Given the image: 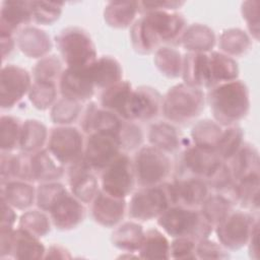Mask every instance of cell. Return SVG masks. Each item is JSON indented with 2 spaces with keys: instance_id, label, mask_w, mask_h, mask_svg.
Segmentation results:
<instances>
[{
  "instance_id": "6f0895ef",
  "label": "cell",
  "mask_w": 260,
  "mask_h": 260,
  "mask_svg": "<svg viewBox=\"0 0 260 260\" xmlns=\"http://www.w3.org/2000/svg\"><path fill=\"white\" fill-rule=\"evenodd\" d=\"M248 251L252 259H259V222L255 225L248 241Z\"/></svg>"
},
{
  "instance_id": "ba28073f",
  "label": "cell",
  "mask_w": 260,
  "mask_h": 260,
  "mask_svg": "<svg viewBox=\"0 0 260 260\" xmlns=\"http://www.w3.org/2000/svg\"><path fill=\"white\" fill-rule=\"evenodd\" d=\"M259 222L249 211L233 210L229 216L214 228L218 243L228 251H237L247 246L250 236Z\"/></svg>"
},
{
  "instance_id": "bcb514c9",
  "label": "cell",
  "mask_w": 260,
  "mask_h": 260,
  "mask_svg": "<svg viewBox=\"0 0 260 260\" xmlns=\"http://www.w3.org/2000/svg\"><path fill=\"white\" fill-rule=\"evenodd\" d=\"M58 92V84L32 81L27 96L30 104L36 109L45 111L51 109L53 105L56 103Z\"/></svg>"
},
{
  "instance_id": "11a10c76",
  "label": "cell",
  "mask_w": 260,
  "mask_h": 260,
  "mask_svg": "<svg viewBox=\"0 0 260 260\" xmlns=\"http://www.w3.org/2000/svg\"><path fill=\"white\" fill-rule=\"evenodd\" d=\"M140 14L151 11H178L184 1H138Z\"/></svg>"
},
{
  "instance_id": "d590c367",
  "label": "cell",
  "mask_w": 260,
  "mask_h": 260,
  "mask_svg": "<svg viewBox=\"0 0 260 260\" xmlns=\"http://www.w3.org/2000/svg\"><path fill=\"white\" fill-rule=\"evenodd\" d=\"M170 246L166 234L157 229L144 232L138 255L141 259H170Z\"/></svg>"
},
{
  "instance_id": "5bb4252c",
  "label": "cell",
  "mask_w": 260,
  "mask_h": 260,
  "mask_svg": "<svg viewBox=\"0 0 260 260\" xmlns=\"http://www.w3.org/2000/svg\"><path fill=\"white\" fill-rule=\"evenodd\" d=\"M162 96L148 85L133 88L127 109V121H148L161 113Z\"/></svg>"
},
{
  "instance_id": "52a82bcc",
  "label": "cell",
  "mask_w": 260,
  "mask_h": 260,
  "mask_svg": "<svg viewBox=\"0 0 260 260\" xmlns=\"http://www.w3.org/2000/svg\"><path fill=\"white\" fill-rule=\"evenodd\" d=\"M136 184L139 187L154 186L167 182L173 164L170 155L151 145L140 147L133 159Z\"/></svg>"
},
{
  "instance_id": "4dcf8cb0",
  "label": "cell",
  "mask_w": 260,
  "mask_h": 260,
  "mask_svg": "<svg viewBox=\"0 0 260 260\" xmlns=\"http://www.w3.org/2000/svg\"><path fill=\"white\" fill-rule=\"evenodd\" d=\"M140 14L138 1H110L104 9L105 22L113 28L131 26Z\"/></svg>"
},
{
  "instance_id": "4316f807",
  "label": "cell",
  "mask_w": 260,
  "mask_h": 260,
  "mask_svg": "<svg viewBox=\"0 0 260 260\" xmlns=\"http://www.w3.org/2000/svg\"><path fill=\"white\" fill-rule=\"evenodd\" d=\"M37 188L32 182L12 180L1 183V199L16 210H27L36 203Z\"/></svg>"
},
{
  "instance_id": "c3c4849f",
  "label": "cell",
  "mask_w": 260,
  "mask_h": 260,
  "mask_svg": "<svg viewBox=\"0 0 260 260\" xmlns=\"http://www.w3.org/2000/svg\"><path fill=\"white\" fill-rule=\"evenodd\" d=\"M117 137L123 152L138 150L143 142V131L141 127L133 121L124 120L118 133Z\"/></svg>"
},
{
  "instance_id": "30bf717a",
  "label": "cell",
  "mask_w": 260,
  "mask_h": 260,
  "mask_svg": "<svg viewBox=\"0 0 260 260\" xmlns=\"http://www.w3.org/2000/svg\"><path fill=\"white\" fill-rule=\"evenodd\" d=\"M46 248L40 238L17 228L0 229V258L42 259Z\"/></svg>"
},
{
  "instance_id": "5b68a950",
  "label": "cell",
  "mask_w": 260,
  "mask_h": 260,
  "mask_svg": "<svg viewBox=\"0 0 260 260\" xmlns=\"http://www.w3.org/2000/svg\"><path fill=\"white\" fill-rule=\"evenodd\" d=\"M56 47L66 67L85 69L98 59L95 45L88 31L79 26H68L55 38Z\"/></svg>"
},
{
  "instance_id": "7bdbcfd3",
  "label": "cell",
  "mask_w": 260,
  "mask_h": 260,
  "mask_svg": "<svg viewBox=\"0 0 260 260\" xmlns=\"http://www.w3.org/2000/svg\"><path fill=\"white\" fill-rule=\"evenodd\" d=\"M82 110V103L61 98L51 108L50 118L57 126L71 125L80 118Z\"/></svg>"
},
{
  "instance_id": "60d3db41",
  "label": "cell",
  "mask_w": 260,
  "mask_h": 260,
  "mask_svg": "<svg viewBox=\"0 0 260 260\" xmlns=\"http://www.w3.org/2000/svg\"><path fill=\"white\" fill-rule=\"evenodd\" d=\"M244 131L237 124L223 127L216 146V153L222 161L231 159L244 144Z\"/></svg>"
},
{
  "instance_id": "816d5d0a",
  "label": "cell",
  "mask_w": 260,
  "mask_h": 260,
  "mask_svg": "<svg viewBox=\"0 0 260 260\" xmlns=\"http://www.w3.org/2000/svg\"><path fill=\"white\" fill-rule=\"evenodd\" d=\"M195 239L189 237L173 238L170 246V258L173 259H197Z\"/></svg>"
},
{
  "instance_id": "44dd1931",
  "label": "cell",
  "mask_w": 260,
  "mask_h": 260,
  "mask_svg": "<svg viewBox=\"0 0 260 260\" xmlns=\"http://www.w3.org/2000/svg\"><path fill=\"white\" fill-rule=\"evenodd\" d=\"M32 21L29 1L8 0L1 3L0 36H14Z\"/></svg>"
},
{
  "instance_id": "836d02e7",
  "label": "cell",
  "mask_w": 260,
  "mask_h": 260,
  "mask_svg": "<svg viewBox=\"0 0 260 260\" xmlns=\"http://www.w3.org/2000/svg\"><path fill=\"white\" fill-rule=\"evenodd\" d=\"M49 131L44 123L37 119H27L22 122L19 147L22 152L35 153L47 145Z\"/></svg>"
},
{
  "instance_id": "9c48e42d",
  "label": "cell",
  "mask_w": 260,
  "mask_h": 260,
  "mask_svg": "<svg viewBox=\"0 0 260 260\" xmlns=\"http://www.w3.org/2000/svg\"><path fill=\"white\" fill-rule=\"evenodd\" d=\"M83 134L80 129L71 125L57 126L50 131L46 147L67 168L83 157Z\"/></svg>"
},
{
  "instance_id": "ac0fdd59",
  "label": "cell",
  "mask_w": 260,
  "mask_h": 260,
  "mask_svg": "<svg viewBox=\"0 0 260 260\" xmlns=\"http://www.w3.org/2000/svg\"><path fill=\"white\" fill-rule=\"evenodd\" d=\"M174 205L198 208L209 195L205 180L194 176H181L170 182Z\"/></svg>"
},
{
  "instance_id": "2e32d148",
  "label": "cell",
  "mask_w": 260,
  "mask_h": 260,
  "mask_svg": "<svg viewBox=\"0 0 260 260\" xmlns=\"http://www.w3.org/2000/svg\"><path fill=\"white\" fill-rule=\"evenodd\" d=\"M94 173L85 164L83 157L67 167L69 191L83 204L91 203L101 189Z\"/></svg>"
},
{
  "instance_id": "db71d44e",
  "label": "cell",
  "mask_w": 260,
  "mask_h": 260,
  "mask_svg": "<svg viewBox=\"0 0 260 260\" xmlns=\"http://www.w3.org/2000/svg\"><path fill=\"white\" fill-rule=\"evenodd\" d=\"M197 259H226L230 258L228 250L219 243L210 241L208 238L197 241L196 244Z\"/></svg>"
},
{
  "instance_id": "7c38bea8",
  "label": "cell",
  "mask_w": 260,
  "mask_h": 260,
  "mask_svg": "<svg viewBox=\"0 0 260 260\" xmlns=\"http://www.w3.org/2000/svg\"><path fill=\"white\" fill-rule=\"evenodd\" d=\"M122 152L117 135L92 132L85 139L83 160L93 172L101 173Z\"/></svg>"
},
{
  "instance_id": "3957f363",
  "label": "cell",
  "mask_w": 260,
  "mask_h": 260,
  "mask_svg": "<svg viewBox=\"0 0 260 260\" xmlns=\"http://www.w3.org/2000/svg\"><path fill=\"white\" fill-rule=\"evenodd\" d=\"M156 220L162 232L171 238L189 237L198 241L209 238L214 231L199 209L182 205L169 207Z\"/></svg>"
},
{
  "instance_id": "277c9868",
  "label": "cell",
  "mask_w": 260,
  "mask_h": 260,
  "mask_svg": "<svg viewBox=\"0 0 260 260\" xmlns=\"http://www.w3.org/2000/svg\"><path fill=\"white\" fill-rule=\"evenodd\" d=\"M205 94L203 89L184 82L169 88L162 96L161 113L167 121L174 124H186L195 120L204 110Z\"/></svg>"
},
{
  "instance_id": "8992f818",
  "label": "cell",
  "mask_w": 260,
  "mask_h": 260,
  "mask_svg": "<svg viewBox=\"0 0 260 260\" xmlns=\"http://www.w3.org/2000/svg\"><path fill=\"white\" fill-rule=\"evenodd\" d=\"M173 205L171 184L165 182L154 186L139 187L131 195L127 212L133 220L148 221L157 218Z\"/></svg>"
},
{
  "instance_id": "f5cc1de1",
  "label": "cell",
  "mask_w": 260,
  "mask_h": 260,
  "mask_svg": "<svg viewBox=\"0 0 260 260\" xmlns=\"http://www.w3.org/2000/svg\"><path fill=\"white\" fill-rule=\"evenodd\" d=\"M241 13L246 21L250 37L259 40V1H245L241 5Z\"/></svg>"
},
{
  "instance_id": "83f0119b",
  "label": "cell",
  "mask_w": 260,
  "mask_h": 260,
  "mask_svg": "<svg viewBox=\"0 0 260 260\" xmlns=\"http://www.w3.org/2000/svg\"><path fill=\"white\" fill-rule=\"evenodd\" d=\"M89 73L95 88L102 90L123 80V69L120 62L109 55L98 57L90 65Z\"/></svg>"
},
{
  "instance_id": "e0dca14e",
  "label": "cell",
  "mask_w": 260,
  "mask_h": 260,
  "mask_svg": "<svg viewBox=\"0 0 260 260\" xmlns=\"http://www.w3.org/2000/svg\"><path fill=\"white\" fill-rule=\"evenodd\" d=\"M222 161L215 150L199 147L192 142L183 144L181 165L185 173L182 176H194L205 179Z\"/></svg>"
},
{
  "instance_id": "1f68e13d",
  "label": "cell",
  "mask_w": 260,
  "mask_h": 260,
  "mask_svg": "<svg viewBox=\"0 0 260 260\" xmlns=\"http://www.w3.org/2000/svg\"><path fill=\"white\" fill-rule=\"evenodd\" d=\"M144 232L143 226L136 220L121 222L115 226L111 235L112 245L123 252L138 254Z\"/></svg>"
},
{
  "instance_id": "f907efd6",
  "label": "cell",
  "mask_w": 260,
  "mask_h": 260,
  "mask_svg": "<svg viewBox=\"0 0 260 260\" xmlns=\"http://www.w3.org/2000/svg\"><path fill=\"white\" fill-rule=\"evenodd\" d=\"M204 180L209 189L214 190L217 193L226 192L235 184V180L226 161H220Z\"/></svg>"
},
{
  "instance_id": "cb8c5ba5",
  "label": "cell",
  "mask_w": 260,
  "mask_h": 260,
  "mask_svg": "<svg viewBox=\"0 0 260 260\" xmlns=\"http://www.w3.org/2000/svg\"><path fill=\"white\" fill-rule=\"evenodd\" d=\"M183 82L196 88H210L208 54L186 53L183 56Z\"/></svg>"
},
{
  "instance_id": "d6986e66",
  "label": "cell",
  "mask_w": 260,
  "mask_h": 260,
  "mask_svg": "<svg viewBox=\"0 0 260 260\" xmlns=\"http://www.w3.org/2000/svg\"><path fill=\"white\" fill-rule=\"evenodd\" d=\"M90 204L92 218L105 228H115L121 223L127 211L126 198L111 195L102 189Z\"/></svg>"
},
{
  "instance_id": "b9f144b4",
  "label": "cell",
  "mask_w": 260,
  "mask_h": 260,
  "mask_svg": "<svg viewBox=\"0 0 260 260\" xmlns=\"http://www.w3.org/2000/svg\"><path fill=\"white\" fill-rule=\"evenodd\" d=\"M51 223L47 212L41 209H27L18 219L17 228L41 239L50 233Z\"/></svg>"
},
{
  "instance_id": "6da1fadb",
  "label": "cell",
  "mask_w": 260,
  "mask_h": 260,
  "mask_svg": "<svg viewBox=\"0 0 260 260\" xmlns=\"http://www.w3.org/2000/svg\"><path fill=\"white\" fill-rule=\"evenodd\" d=\"M187 20L178 11H151L140 14L130 26V41L141 55L154 53L161 46L179 43Z\"/></svg>"
},
{
  "instance_id": "f35d334b",
  "label": "cell",
  "mask_w": 260,
  "mask_h": 260,
  "mask_svg": "<svg viewBox=\"0 0 260 260\" xmlns=\"http://www.w3.org/2000/svg\"><path fill=\"white\" fill-rule=\"evenodd\" d=\"M259 179L260 175H251L235 182L236 204H240L249 211H258Z\"/></svg>"
},
{
  "instance_id": "680465c9",
  "label": "cell",
  "mask_w": 260,
  "mask_h": 260,
  "mask_svg": "<svg viewBox=\"0 0 260 260\" xmlns=\"http://www.w3.org/2000/svg\"><path fill=\"white\" fill-rule=\"evenodd\" d=\"M72 256L70 252L61 245H51L47 250L44 258L50 259H70Z\"/></svg>"
},
{
  "instance_id": "e575fe53",
  "label": "cell",
  "mask_w": 260,
  "mask_h": 260,
  "mask_svg": "<svg viewBox=\"0 0 260 260\" xmlns=\"http://www.w3.org/2000/svg\"><path fill=\"white\" fill-rule=\"evenodd\" d=\"M252 46L250 35L242 28L232 27L222 30L218 38L219 52L234 58L245 55Z\"/></svg>"
},
{
  "instance_id": "9f6ffc18",
  "label": "cell",
  "mask_w": 260,
  "mask_h": 260,
  "mask_svg": "<svg viewBox=\"0 0 260 260\" xmlns=\"http://www.w3.org/2000/svg\"><path fill=\"white\" fill-rule=\"evenodd\" d=\"M1 209H2V218L0 228L6 229H14V224L17 219V214L15 212V208L9 205L6 201L1 199Z\"/></svg>"
},
{
  "instance_id": "f546056e",
  "label": "cell",
  "mask_w": 260,
  "mask_h": 260,
  "mask_svg": "<svg viewBox=\"0 0 260 260\" xmlns=\"http://www.w3.org/2000/svg\"><path fill=\"white\" fill-rule=\"evenodd\" d=\"M259 162L258 149L248 142H244L238 152L226 160L235 182L251 175H259Z\"/></svg>"
},
{
  "instance_id": "ab89813d",
  "label": "cell",
  "mask_w": 260,
  "mask_h": 260,
  "mask_svg": "<svg viewBox=\"0 0 260 260\" xmlns=\"http://www.w3.org/2000/svg\"><path fill=\"white\" fill-rule=\"evenodd\" d=\"M153 63L157 70L168 78L182 75L183 56L181 52L170 46H161L154 52Z\"/></svg>"
},
{
  "instance_id": "74e56055",
  "label": "cell",
  "mask_w": 260,
  "mask_h": 260,
  "mask_svg": "<svg viewBox=\"0 0 260 260\" xmlns=\"http://www.w3.org/2000/svg\"><path fill=\"white\" fill-rule=\"evenodd\" d=\"M223 127L214 120L203 119L196 122L191 129L192 143L206 149L215 150Z\"/></svg>"
},
{
  "instance_id": "9a60e30c",
  "label": "cell",
  "mask_w": 260,
  "mask_h": 260,
  "mask_svg": "<svg viewBox=\"0 0 260 260\" xmlns=\"http://www.w3.org/2000/svg\"><path fill=\"white\" fill-rule=\"evenodd\" d=\"M58 89L62 98L79 103L88 102L95 90L89 67L85 69L64 68L58 82Z\"/></svg>"
},
{
  "instance_id": "8fae6325",
  "label": "cell",
  "mask_w": 260,
  "mask_h": 260,
  "mask_svg": "<svg viewBox=\"0 0 260 260\" xmlns=\"http://www.w3.org/2000/svg\"><path fill=\"white\" fill-rule=\"evenodd\" d=\"M135 184L133 160L125 152L101 172V189L111 195L126 198L132 193Z\"/></svg>"
},
{
  "instance_id": "91938a15",
  "label": "cell",
  "mask_w": 260,
  "mask_h": 260,
  "mask_svg": "<svg viewBox=\"0 0 260 260\" xmlns=\"http://www.w3.org/2000/svg\"><path fill=\"white\" fill-rule=\"evenodd\" d=\"M1 40V54L3 61L8 57L16 46V38L14 36H0Z\"/></svg>"
},
{
  "instance_id": "f6af8a7d",
  "label": "cell",
  "mask_w": 260,
  "mask_h": 260,
  "mask_svg": "<svg viewBox=\"0 0 260 260\" xmlns=\"http://www.w3.org/2000/svg\"><path fill=\"white\" fill-rule=\"evenodd\" d=\"M64 68L62 60L56 55H48L39 59L32 68L34 81L58 84Z\"/></svg>"
},
{
  "instance_id": "603a6c76",
  "label": "cell",
  "mask_w": 260,
  "mask_h": 260,
  "mask_svg": "<svg viewBox=\"0 0 260 260\" xmlns=\"http://www.w3.org/2000/svg\"><path fill=\"white\" fill-rule=\"evenodd\" d=\"M29 164L32 182H55L60 180L66 171V167H64L47 147L31 153Z\"/></svg>"
},
{
  "instance_id": "ffe728a7",
  "label": "cell",
  "mask_w": 260,
  "mask_h": 260,
  "mask_svg": "<svg viewBox=\"0 0 260 260\" xmlns=\"http://www.w3.org/2000/svg\"><path fill=\"white\" fill-rule=\"evenodd\" d=\"M52 224L60 231L77 228L85 217L84 204L74 197L70 191L62 196L49 211Z\"/></svg>"
},
{
  "instance_id": "484cf974",
  "label": "cell",
  "mask_w": 260,
  "mask_h": 260,
  "mask_svg": "<svg viewBox=\"0 0 260 260\" xmlns=\"http://www.w3.org/2000/svg\"><path fill=\"white\" fill-rule=\"evenodd\" d=\"M148 142L151 146L170 154L179 150L185 139L175 125L169 121H158L149 127Z\"/></svg>"
},
{
  "instance_id": "7a4b0ae2",
  "label": "cell",
  "mask_w": 260,
  "mask_h": 260,
  "mask_svg": "<svg viewBox=\"0 0 260 260\" xmlns=\"http://www.w3.org/2000/svg\"><path fill=\"white\" fill-rule=\"evenodd\" d=\"M207 102L215 122L222 127L237 125L250 111V91L244 81L236 79L209 88Z\"/></svg>"
},
{
  "instance_id": "681fc988",
  "label": "cell",
  "mask_w": 260,
  "mask_h": 260,
  "mask_svg": "<svg viewBox=\"0 0 260 260\" xmlns=\"http://www.w3.org/2000/svg\"><path fill=\"white\" fill-rule=\"evenodd\" d=\"M32 21L41 25H51L57 21L62 14L63 3L29 1Z\"/></svg>"
},
{
  "instance_id": "7dc6e473",
  "label": "cell",
  "mask_w": 260,
  "mask_h": 260,
  "mask_svg": "<svg viewBox=\"0 0 260 260\" xmlns=\"http://www.w3.org/2000/svg\"><path fill=\"white\" fill-rule=\"evenodd\" d=\"M67 192H69L68 189L58 181L40 183L37 187L36 204L39 209L49 213L56 202Z\"/></svg>"
},
{
  "instance_id": "ee69618b",
  "label": "cell",
  "mask_w": 260,
  "mask_h": 260,
  "mask_svg": "<svg viewBox=\"0 0 260 260\" xmlns=\"http://www.w3.org/2000/svg\"><path fill=\"white\" fill-rule=\"evenodd\" d=\"M22 122L10 115H2L0 118V148L1 151L12 152L19 147Z\"/></svg>"
},
{
  "instance_id": "7402d4cb",
  "label": "cell",
  "mask_w": 260,
  "mask_h": 260,
  "mask_svg": "<svg viewBox=\"0 0 260 260\" xmlns=\"http://www.w3.org/2000/svg\"><path fill=\"white\" fill-rule=\"evenodd\" d=\"M16 46L28 58L41 59L49 55L53 44L50 36L37 26H25L16 35Z\"/></svg>"
},
{
  "instance_id": "4fadbf2b",
  "label": "cell",
  "mask_w": 260,
  "mask_h": 260,
  "mask_svg": "<svg viewBox=\"0 0 260 260\" xmlns=\"http://www.w3.org/2000/svg\"><path fill=\"white\" fill-rule=\"evenodd\" d=\"M31 84V75L26 69L14 64L4 65L0 74L1 109L13 108L28 93Z\"/></svg>"
},
{
  "instance_id": "d4e9b609",
  "label": "cell",
  "mask_w": 260,
  "mask_h": 260,
  "mask_svg": "<svg viewBox=\"0 0 260 260\" xmlns=\"http://www.w3.org/2000/svg\"><path fill=\"white\" fill-rule=\"evenodd\" d=\"M179 43L187 53L208 54L213 51L216 36L210 26L203 23H192L187 25Z\"/></svg>"
},
{
  "instance_id": "f1b7e54d",
  "label": "cell",
  "mask_w": 260,
  "mask_h": 260,
  "mask_svg": "<svg viewBox=\"0 0 260 260\" xmlns=\"http://www.w3.org/2000/svg\"><path fill=\"white\" fill-rule=\"evenodd\" d=\"M132 90L133 86L129 81L121 80L102 91L101 107L127 121V109Z\"/></svg>"
},
{
  "instance_id": "8d00e7d4",
  "label": "cell",
  "mask_w": 260,
  "mask_h": 260,
  "mask_svg": "<svg viewBox=\"0 0 260 260\" xmlns=\"http://www.w3.org/2000/svg\"><path fill=\"white\" fill-rule=\"evenodd\" d=\"M235 203L225 195L215 192L209 194L203 203L200 205L199 210L204 217L215 228L222 220H224L229 214L234 210Z\"/></svg>"
},
{
  "instance_id": "d6a6232c",
  "label": "cell",
  "mask_w": 260,
  "mask_h": 260,
  "mask_svg": "<svg viewBox=\"0 0 260 260\" xmlns=\"http://www.w3.org/2000/svg\"><path fill=\"white\" fill-rule=\"evenodd\" d=\"M208 68L211 87L238 79L240 72L236 59L219 51L208 53Z\"/></svg>"
}]
</instances>
